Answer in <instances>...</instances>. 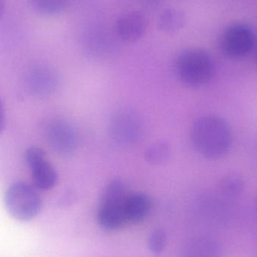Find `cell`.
<instances>
[{
	"instance_id": "cell-7",
	"label": "cell",
	"mask_w": 257,
	"mask_h": 257,
	"mask_svg": "<svg viewBox=\"0 0 257 257\" xmlns=\"http://www.w3.org/2000/svg\"><path fill=\"white\" fill-rule=\"evenodd\" d=\"M25 160L36 188L49 190L55 187L58 178L57 172L48 161L42 149L37 147L28 148L26 151Z\"/></svg>"
},
{
	"instance_id": "cell-5",
	"label": "cell",
	"mask_w": 257,
	"mask_h": 257,
	"mask_svg": "<svg viewBox=\"0 0 257 257\" xmlns=\"http://www.w3.org/2000/svg\"><path fill=\"white\" fill-rule=\"evenodd\" d=\"M109 130L111 138L117 145L131 147L142 139L144 123L136 111L125 108L117 111L111 117Z\"/></svg>"
},
{
	"instance_id": "cell-12",
	"label": "cell",
	"mask_w": 257,
	"mask_h": 257,
	"mask_svg": "<svg viewBox=\"0 0 257 257\" xmlns=\"http://www.w3.org/2000/svg\"><path fill=\"white\" fill-rule=\"evenodd\" d=\"M221 244L211 237H199L187 246L185 257H222Z\"/></svg>"
},
{
	"instance_id": "cell-10",
	"label": "cell",
	"mask_w": 257,
	"mask_h": 257,
	"mask_svg": "<svg viewBox=\"0 0 257 257\" xmlns=\"http://www.w3.org/2000/svg\"><path fill=\"white\" fill-rule=\"evenodd\" d=\"M30 83L35 95L39 96H49L58 87V73L48 66H39L32 72Z\"/></svg>"
},
{
	"instance_id": "cell-11",
	"label": "cell",
	"mask_w": 257,
	"mask_h": 257,
	"mask_svg": "<svg viewBox=\"0 0 257 257\" xmlns=\"http://www.w3.org/2000/svg\"><path fill=\"white\" fill-rule=\"evenodd\" d=\"M152 202L144 193H128L125 202L124 213L126 222L137 223L143 221L151 212Z\"/></svg>"
},
{
	"instance_id": "cell-20",
	"label": "cell",
	"mask_w": 257,
	"mask_h": 257,
	"mask_svg": "<svg viewBox=\"0 0 257 257\" xmlns=\"http://www.w3.org/2000/svg\"><path fill=\"white\" fill-rule=\"evenodd\" d=\"M256 211H257V196H256Z\"/></svg>"
},
{
	"instance_id": "cell-17",
	"label": "cell",
	"mask_w": 257,
	"mask_h": 257,
	"mask_svg": "<svg viewBox=\"0 0 257 257\" xmlns=\"http://www.w3.org/2000/svg\"><path fill=\"white\" fill-rule=\"evenodd\" d=\"M166 244V235L163 229H156L151 233L148 241V247L153 254L160 256L164 250Z\"/></svg>"
},
{
	"instance_id": "cell-9",
	"label": "cell",
	"mask_w": 257,
	"mask_h": 257,
	"mask_svg": "<svg viewBox=\"0 0 257 257\" xmlns=\"http://www.w3.org/2000/svg\"><path fill=\"white\" fill-rule=\"evenodd\" d=\"M147 28L145 16L139 12H128L117 20L116 32L120 40L133 43L142 39Z\"/></svg>"
},
{
	"instance_id": "cell-21",
	"label": "cell",
	"mask_w": 257,
	"mask_h": 257,
	"mask_svg": "<svg viewBox=\"0 0 257 257\" xmlns=\"http://www.w3.org/2000/svg\"><path fill=\"white\" fill-rule=\"evenodd\" d=\"M256 63H257V54H256Z\"/></svg>"
},
{
	"instance_id": "cell-4",
	"label": "cell",
	"mask_w": 257,
	"mask_h": 257,
	"mask_svg": "<svg viewBox=\"0 0 257 257\" xmlns=\"http://www.w3.org/2000/svg\"><path fill=\"white\" fill-rule=\"evenodd\" d=\"M5 204L9 214L22 222L30 221L42 210V202L36 189L24 182H16L8 188Z\"/></svg>"
},
{
	"instance_id": "cell-8",
	"label": "cell",
	"mask_w": 257,
	"mask_h": 257,
	"mask_svg": "<svg viewBox=\"0 0 257 257\" xmlns=\"http://www.w3.org/2000/svg\"><path fill=\"white\" fill-rule=\"evenodd\" d=\"M45 136L50 147L60 155H70L78 148V133L66 120L57 119L50 122L45 128Z\"/></svg>"
},
{
	"instance_id": "cell-18",
	"label": "cell",
	"mask_w": 257,
	"mask_h": 257,
	"mask_svg": "<svg viewBox=\"0 0 257 257\" xmlns=\"http://www.w3.org/2000/svg\"><path fill=\"white\" fill-rule=\"evenodd\" d=\"M6 128V116H5L4 109L0 101V135L3 133Z\"/></svg>"
},
{
	"instance_id": "cell-1",
	"label": "cell",
	"mask_w": 257,
	"mask_h": 257,
	"mask_svg": "<svg viewBox=\"0 0 257 257\" xmlns=\"http://www.w3.org/2000/svg\"><path fill=\"white\" fill-rule=\"evenodd\" d=\"M190 139L196 151L208 159H219L229 152L232 134L227 122L217 115L202 116L193 123Z\"/></svg>"
},
{
	"instance_id": "cell-13",
	"label": "cell",
	"mask_w": 257,
	"mask_h": 257,
	"mask_svg": "<svg viewBox=\"0 0 257 257\" xmlns=\"http://www.w3.org/2000/svg\"><path fill=\"white\" fill-rule=\"evenodd\" d=\"M187 22L185 14L178 9H167L160 14L158 27L160 31L173 34L184 28Z\"/></svg>"
},
{
	"instance_id": "cell-16",
	"label": "cell",
	"mask_w": 257,
	"mask_h": 257,
	"mask_svg": "<svg viewBox=\"0 0 257 257\" xmlns=\"http://www.w3.org/2000/svg\"><path fill=\"white\" fill-rule=\"evenodd\" d=\"M33 9L46 16L60 15L66 10L72 0H30Z\"/></svg>"
},
{
	"instance_id": "cell-2",
	"label": "cell",
	"mask_w": 257,
	"mask_h": 257,
	"mask_svg": "<svg viewBox=\"0 0 257 257\" xmlns=\"http://www.w3.org/2000/svg\"><path fill=\"white\" fill-rule=\"evenodd\" d=\"M177 77L183 84L190 87L206 85L214 74L212 57L201 48H188L178 54L175 64Z\"/></svg>"
},
{
	"instance_id": "cell-3",
	"label": "cell",
	"mask_w": 257,
	"mask_h": 257,
	"mask_svg": "<svg viewBox=\"0 0 257 257\" xmlns=\"http://www.w3.org/2000/svg\"><path fill=\"white\" fill-rule=\"evenodd\" d=\"M128 193L124 183L114 179L104 190L98 210L97 220L101 227L106 230H117L126 223L125 202Z\"/></svg>"
},
{
	"instance_id": "cell-15",
	"label": "cell",
	"mask_w": 257,
	"mask_h": 257,
	"mask_svg": "<svg viewBox=\"0 0 257 257\" xmlns=\"http://www.w3.org/2000/svg\"><path fill=\"white\" fill-rule=\"evenodd\" d=\"M172 148L165 141H158L151 144L145 153V158L151 165H162L170 159Z\"/></svg>"
},
{
	"instance_id": "cell-6",
	"label": "cell",
	"mask_w": 257,
	"mask_h": 257,
	"mask_svg": "<svg viewBox=\"0 0 257 257\" xmlns=\"http://www.w3.org/2000/svg\"><path fill=\"white\" fill-rule=\"evenodd\" d=\"M254 44V32L250 26L243 23L231 24L220 36L222 51L232 59L245 57L253 49Z\"/></svg>"
},
{
	"instance_id": "cell-19",
	"label": "cell",
	"mask_w": 257,
	"mask_h": 257,
	"mask_svg": "<svg viewBox=\"0 0 257 257\" xmlns=\"http://www.w3.org/2000/svg\"><path fill=\"white\" fill-rule=\"evenodd\" d=\"M5 8H6L5 0H0V18L3 17V14H4Z\"/></svg>"
},
{
	"instance_id": "cell-14",
	"label": "cell",
	"mask_w": 257,
	"mask_h": 257,
	"mask_svg": "<svg viewBox=\"0 0 257 257\" xmlns=\"http://www.w3.org/2000/svg\"><path fill=\"white\" fill-rule=\"evenodd\" d=\"M245 187V181L238 173H229L225 175L220 182V193L228 199L238 197Z\"/></svg>"
}]
</instances>
